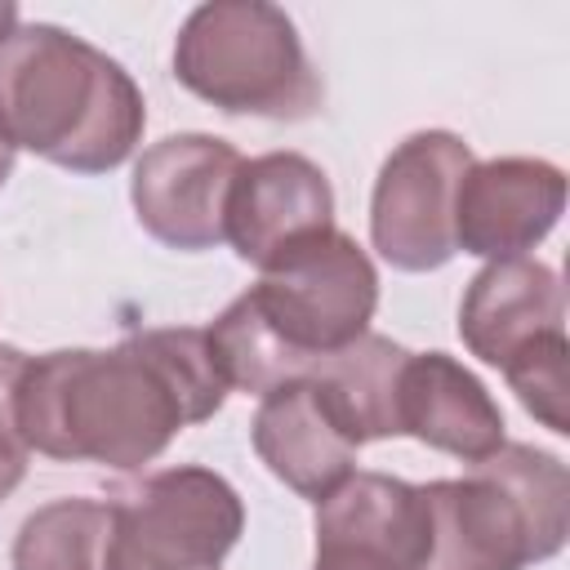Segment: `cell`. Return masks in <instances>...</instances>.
Masks as SVG:
<instances>
[{
    "label": "cell",
    "mask_w": 570,
    "mask_h": 570,
    "mask_svg": "<svg viewBox=\"0 0 570 570\" xmlns=\"http://www.w3.org/2000/svg\"><path fill=\"white\" fill-rule=\"evenodd\" d=\"M227 383L196 325L142 330L116 347H58L27 356L18 423L27 450L58 463L138 472L169 441L223 410Z\"/></svg>",
    "instance_id": "1"
},
{
    "label": "cell",
    "mask_w": 570,
    "mask_h": 570,
    "mask_svg": "<svg viewBox=\"0 0 570 570\" xmlns=\"http://www.w3.org/2000/svg\"><path fill=\"white\" fill-rule=\"evenodd\" d=\"M142 125V89L85 36L18 22L0 45V134L13 151L71 174H107L134 156Z\"/></svg>",
    "instance_id": "2"
},
{
    "label": "cell",
    "mask_w": 570,
    "mask_h": 570,
    "mask_svg": "<svg viewBox=\"0 0 570 570\" xmlns=\"http://www.w3.org/2000/svg\"><path fill=\"white\" fill-rule=\"evenodd\" d=\"M428 552L419 570H525L566 548L570 472L557 454L503 441L468 476L428 481Z\"/></svg>",
    "instance_id": "3"
},
{
    "label": "cell",
    "mask_w": 570,
    "mask_h": 570,
    "mask_svg": "<svg viewBox=\"0 0 570 570\" xmlns=\"http://www.w3.org/2000/svg\"><path fill=\"white\" fill-rule=\"evenodd\" d=\"M174 76L227 116L307 120L325 98L294 18L267 0L196 4L174 40Z\"/></svg>",
    "instance_id": "4"
},
{
    "label": "cell",
    "mask_w": 570,
    "mask_h": 570,
    "mask_svg": "<svg viewBox=\"0 0 570 570\" xmlns=\"http://www.w3.org/2000/svg\"><path fill=\"white\" fill-rule=\"evenodd\" d=\"M245 303L272 343L289 356L298 379H307L321 356H334L370 334L379 307V272L347 232L330 227L276 254L258 285L245 289Z\"/></svg>",
    "instance_id": "5"
},
{
    "label": "cell",
    "mask_w": 570,
    "mask_h": 570,
    "mask_svg": "<svg viewBox=\"0 0 570 570\" xmlns=\"http://www.w3.org/2000/svg\"><path fill=\"white\" fill-rule=\"evenodd\" d=\"M245 530V503L227 476L178 463L116 499L111 570H223Z\"/></svg>",
    "instance_id": "6"
},
{
    "label": "cell",
    "mask_w": 570,
    "mask_h": 570,
    "mask_svg": "<svg viewBox=\"0 0 570 570\" xmlns=\"http://www.w3.org/2000/svg\"><path fill=\"white\" fill-rule=\"evenodd\" d=\"M472 147L450 129H419L392 147L370 196V240L396 272H436L454 245V196Z\"/></svg>",
    "instance_id": "7"
},
{
    "label": "cell",
    "mask_w": 570,
    "mask_h": 570,
    "mask_svg": "<svg viewBox=\"0 0 570 570\" xmlns=\"http://www.w3.org/2000/svg\"><path fill=\"white\" fill-rule=\"evenodd\" d=\"M245 156L214 134H169L151 142L129 178V200L151 240L200 254L227 240V200Z\"/></svg>",
    "instance_id": "8"
},
{
    "label": "cell",
    "mask_w": 570,
    "mask_h": 570,
    "mask_svg": "<svg viewBox=\"0 0 570 570\" xmlns=\"http://www.w3.org/2000/svg\"><path fill=\"white\" fill-rule=\"evenodd\" d=\"M566 209V174L539 156L472 160L454 196V245L476 258H525Z\"/></svg>",
    "instance_id": "9"
},
{
    "label": "cell",
    "mask_w": 570,
    "mask_h": 570,
    "mask_svg": "<svg viewBox=\"0 0 570 570\" xmlns=\"http://www.w3.org/2000/svg\"><path fill=\"white\" fill-rule=\"evenodd\" d=\"M334 227V187L298 151H267L240 165L227 200V245L258 272L289 245Z\"/></svg>",
    "instance_id": "10"
},
{
    "label": "cell",
    "mask_w": 570,
    "mask_h": 570,
    "mask_svg": "<svg viewBox=\"0 0 570 570\" xmlns=\"http://www.w3.org/2000/svg\"><path fill=\"white\" fill-rule=\"evenodd\" d=\"M254 454L267 463L276 481H285L298 499L321 503L334 485H343L356 468V441L330 410L316 379H289L258 401L249 423Z\"/></svg>",
    "instance_id": "11"
},
{
    "label": "cell",
    "mask_w": 570,
    "mask_h": 570,
    "mask_svg": "<svg viewBox=\"0 0 570 570\" xmlns=\"http://www.w3.org/2000/svg\"><path fill=\"white\" fill-rule=\"evenodd\" d=\"M566 330V289L548 263L499 258L485 263L459 303V338L472 356L503 370L534 338Z\"/></svg>",
    "instance_id": "12"
},
{
    "label": "cell",
    "mask_w": 570,
    "mask_h": 570,
    "mask_svg": "<svg viewBox=\"0 0 570 570\" xmlns=\"http://www.w3.org/2000/svg\"><path fill=\"white\" fill-rule=\"evenodd\" d=\"M401 436H414L463 463H481L503 445V410L490 387L445 352H410L401 374Z\"/></svg>",
    "instance_id": "13"
},
{
    "label": "cell",
    "mask_w": 570,
    "mask_h": 570,
    "mask_svg": "<svg viewBox=\"0 0 570 570\" xmlns=\"http://www.w3.org/2000/svg\"><path fill=\"white\" fill-rule=\"evenodd\" d=\"M316 543H361L419 570L428 552L423 490L387 472H352L316 503Z\"/></svg>",
    "instance_id": "14"
},
{
    "label": "cell",
    "mask_w": 570,
    "mask_h": 570,
    "mask_svg": "<svg viewBox=\"0 0 570 570\" xmlns=\"http://www.w3.org/2000/svg\"><path fill=\"white\" fill-rule=\"evenodd\" d=\"M405 361H410V347L392 343L387 334H361L343 352L321 356L307 379H316V387L325 392L347 436L365 445V441L401 436L396 405H401Z\"/></svg>",
    "instance_id": "15"
},
{
    "label": "cell",
    "mask_w": 570,
    "mask_h": 570,
    "mask_svg": "<svg viewBox=\"0 0 570 570\" xmlns=\"http://www.w3.org/2000/svg\"><path fill=\"white\" fill-rule=\"evenodd\" d=\"M116 503L53 499L13 534V570H111Z\"/></svg>",
    "instance_id": "16"
},
{
    "label": "cell",
    "mask_w": 570,
    "mask_h": 570,
    "mask_svg": "<svg viewBox=\"0 0 570 570\" xmlns=\"http://www.w3.org/2000/svg\"><path fill=\"white\" fill-rule=\"evenodd\" d=\"M566 361H570V343H566V330H552L543 338H534L525 352H517L508 365H503V379L508 387L521 396V405L557 436L570 432V379H566Z\"/></svg>",
    "instance_id": "17"
},
{
    "label": "cell",
    "mask_w": 570,
    "mask_h": 570,
    "mask_svg": "<svg viewBox=\"0 0 570 570\" xmlns=\"http://www.w3.org/2000/svg\"><path fill=\"white\" fill-rule=\"evenodd\" d=\"M22 370H27V352L0 343V503L22 485L27 476V436H22V423H18V383H22Z\"/></svg>",
    "instance_id": "18"
},
{
    "label": "cell",
    "mask_w": 570,
    "mask_h": 570,
    "mask_svg": "<svg viewBox=\"0 0 570 570\" xmlns=\"http://www.w3.org/2000/svg\"><path fill=\"white\" fill-rule=\"evenodd\" d=\"M312 570H405V566L392 561L387 552H374L361 543H316Z\"/></svg>",
    "instance_id": "19"
},
{
    "label": "cell",
    "mask_w": 570,
    "mask_h": 570,
    "mask_svg": "<svg viewBox=\"0 0 570 570\" xmlns=\"http://www.w3.org/2000/svg\"><path fill=\"white\" fill-rule=\"evenodd\" d=\"M13 27H18V4H13V0H0V45L9 40Z\"/></svg>",
    "instance_id": "20"
},
{
    "label": "cell",
    "mask_w": 570,
    "mask_h": 570,
    "mask_svg": "<svg viewBox=\"0 0 570 570\" xmlns=\"http://www.w3.org/2000/svg\"><path fill=\"white\" fill-rule=\"evenodd\" d=\"M9 174H13V147H9L4 134H0V187L9 183Z\"/></svg>",
    "instance_id": "21"
}]
</instances>
